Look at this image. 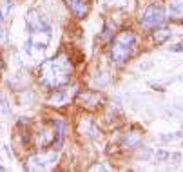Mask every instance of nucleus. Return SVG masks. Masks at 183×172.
<instances>
[{
  "instance_id": "f257e3e1",
  "label": "nucleus",
  "mask_w": 183,
  "mask_h": 172,
  "mask_svg": "<svg viewBox=\"0 0 183 172\" xmlns=\"http://www.w3.org/2000/svg\"><path fill=\"white\" fill-rule=\"evenodd\" d=\"M71 73H73V65L69 62V56L67 54H58V56H55L51 60H45L40 65L38 82L44 85V87L60 89V87L69 83Z\"/></svg>"
},
{
  "instance_id": "f03ea898",
  "label": "nucleus",
  "mask_w": 183,
  "mask_h": 172,
  "mask_svg": "<svg viewBox=\"0 0 183 172\" xmlns=\"http://www.w3.org/2000/svg\"><path fill=\"white\" fill-rule=\"evenodd\" d=\"M136 46V36L131 31H122L114 36L112 40V49H111V58L114 63H123L131 54Z\"/></svg>"
},
{
  "instance_id": "7ed1b4c3",
  "label": "nucleus",
  "mask_w": 183,
  "mask_h": 172,
  "mask_svg": "<svg viewBox=\"0 0 183 172\" xmlns=\"http://www.w3.org/2000/svg\"><path fill=\"white\" fill-rule=\"evenodd\" d=\"M58 160V154L56 150H49V152H44V154H35L31 156L27 161H26V168L31 170V172H36V170H44V168H49L56 163Z\"/></svg>"
},
{
  "instance_id": "20e7f679",
  "label": "nucleus",
  "mask_w": 183,
  "mask_h": 172,
  "mask_svg": "<svg viewBox=\"0 0 183 172\" xmlns=\"http://www.w3.org/2000/svg\"><path fill=\"white\" fill-rule=\"evenodd\" d=\"M165 20H167V13L159 6H149L142 15V24L151 29H156L158 26H162Z\"/></svg>"
},
{
  "instance_id": "39448f33",
  "label": "nucleus",
  "mask_w": 183,
  "mask_h": 172,
  "mask_svg": "<svg viewBox=\"0 0 183 172\" xmlns=\"http://www.w3.org/2000/svg\"><path fill=\"white\" fill-rule=\"evenodd\" d=\"M26 22H27V27L31 33H38V31H49L51 33V24L45 20L44 15H40L36 9H31L27 13V18H26Z\"/></svg>"
},
{
  "instance_id": "423d86ee",
  "label": "nucleus",
  "mask_w": 183,
  "mask_h": 172,
  "mask_svg": "<svg viewBox=\"0 0 183 172\" xmlns=\"http://www.w3.org/2000/svg\"><path fill=\"white\" fill-rule=\"evenodd\" d=\"M53 127H55V132H53V141H51V148L53 150H58L62 148L63 141H65V132H67V123L62 121V120H53L51 121Z\"/></svg>"
},
{
  "instance_id": "0eeeda50",
  "label": "nucleus",
  "mask_w": 183,
  "mask_h": 172,
  "mask_svg": "<svg viewBox=\"0 0 183 172\" xmlns=\"http://www.w3.org/2000/svg\"><path fill=\"white\" fill-rule=\"evenodd\" d=\"M51 42V33L49 31H38L31 33V38L27 42V47H36V49H45Z\"/></svg>"
},
{
  "instance_id": "6e6552de",
  "label": "nucleus",
  "mask_w": 183,
  "mask_h": 172,
  "mask_svg": "<svg viewBox=\"0 0 183 172\" xmlns=\"http://www.w3.org/2000/svg\"><path fill=\"white\" fill-rule=\"evenodd\" d=\"M78 101L85 109H98L100 103H102V98L96 93H83V94L78 96Z\"/></svg>"
},
{
  "instance_id": "1a4fd4ad",
  "label": "nucleus",
  "mask_w": 183,
  "mask_h": 172,
  "mask_svg": "<svg viewBox=\"0 0 183 172\" xmlns=\"http://www.w3.org/2000/svg\"><path fill=\"white\" fill-rule=\"evenodd\" d=\"M67 6H69V9L73 11L75 16L78 18H83L89 11V4L87 0H67Z\"/></svg>"
},
{
  "instance_id": "9d476101",
  "label": "nucleus",
  "mask_w": 183,
  "mask_h": 172,
  "mask_svg": "<svg viewBox=\"0 0 183 172\" xmlns=\"http://www.w3.org/2000/svg\"><path fill=\"white\" fill-rule=\"evenodd\" d=\"M170 18H183V0H169Z\"/></svg>"
},
{
  "instance_id": "9b49d317",
  "label": "nucleus",
  "mask_w": 183,
  "mask_h": 172,
  "mask_svg": "<svg viewBox=\"0 0 183 172\" xmlns=\"http://www.w3.org/2000/svg\"><path fill=\"white\" fill-rule=\"evenodd\" d=\"M71 96L67 94V91H63V89H58L53 96H51V100H49V103L51 105H63L67 100H69Z\"/></svg>"
},
{
  "instance_id": "f8f14e48",
  "label": "nucleus",
  "mask_w": 183,
  "mask_h": 172,
  "mask_svg": "<svg viewBox=\"0 0 183 172\" xmlns=\"http://www.w3.org/2000/svg\"><path fill=\"white\" fill-rule=\"evenodd\" d=\"M170 29H167V27H162V29H156L154 31V40H156V44H165V42L170 38Z\"/></svg>"
},
{
  "instance_id": "ddd939ff",
  "label": "nucleus",
  "mask_w": 183,
  "mask_h": 172,
  "mask_svg": "<svg viewBox=\"0 0 183 172\" xmlns=\"http://www.w3.org/2000/svg\"><path fill=\"white\" fill-rule=\"evenodd\" d=\"M142 141V134L140 132H129V136L125 138V141H123V147L125 148H132V147H136Z\"/></svg>"
},
{
  "instance_id": "4468645a",
  "label": "nucleus",
  "mask_w": 183,
  "mask_h": 172,
  "mask_svg": "<svg viewBox=\"0 0 183 172\" xmlns=\"http://www.w3.org/2000/svg\"><path fill=\"white\" fill-rule=\"evenodd\" d=\"M156 158H158L159 161H165V160L169 158V152H165V150H158V152H156Z\"/></svg>"
},
{
  "instance_id": "2eb2a0df",
  "label": "nucleus",
  "mask_w": 183,
  "mask_h": 172,
  "mask_svg": "<svg viewBox=\"0 0 183 172\" xmlns=\"http://www.w3.org/2000/svg\"><path fill=\"white\" fill-rule=\"evenodd\" d=\"M170 51H174V53H181V51H183V46H172Z\"/></svg>"
},
{
  "instance_id": "dca6fc26",
  "label": "nucleus",
  "mask_w": 183,
  "mask_h": 172,
  "mask_svg": "<svg viewBox=\"0 0 183 172\" xmlns=\"http://www.w3.org/2000/svg\"><path fill=\"white\" fill-rule=\"evenodd\" d=\"M91 170H107V167H103V165H94V167H91Z\"/></svg>"
},
{
  "instance_id": "f3484780",
  "label": "nucleus",
  "mask_w": 183,
  "mask_h": 172,
  "mask_svg": "<svg viewBox=\"0 0 183 172\" xmlns=\"http://www.w3.org/2000/svg\"><path fill=\"white\" fill-rule=\"evenodd\" d=\"M179 158H181L179 154H172V160H174V163H179Z\"/></svg>"
},
{
  "instance_id": "a211bd4d",
  "label": "nucleus",
  "mask_w": 183,
  "mask_h": 172,
  "mask_svg": "<svg viewBox=\"0 0 183 172\" xmlns=\"http://www.w3.org/2000/svg\"><path fill=\"white\" fill-rule=\"evenodd\" d=\"M151 154H152V152H151V150H143V160H147V158H149Z\"/></svg>"
}]
</instances>
